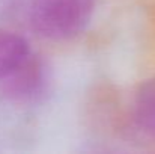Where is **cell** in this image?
<instances>
[{
    "instance_id": "7a4b0ae2",
    "label": "cell",
    "mask_w": 155,
    "mask_h": 154,
    "mask_svg": "<svg viewBox=\"0 0 155 154\" xmlns=\"http://www.w3.org/2000/svg\"><path fill=\"white\" fill-rule=\"evenodd\" d=\"M45 85V65L33 53L15 71L0 79V91L17 101H30L38 98L44 92Z\"/></svg>"
},
{
    "instance_id": "277c9868",
    "label": "cell",
    "mask_w": 155,
    "mask_h": 154,
    "mask_svg": "<svg viewBox=\"0 0 155 154\" xmlns=\"http://www.w3.org/2000/svg\"><path fill=\"white\" fill-rule=\"evenodd\" d=\"M30 54V46L21 35L0 30V79L15 71Z\"/></svg>"
},
{
    "instance_id": "6da1fadb",
    "label": "cell",
    "mask_w": 155,
    "mask_h": 154,
    "mask_svg": "<svg viewBox=\"0 0 155 154\" xmlns=\"http://www.w3.org/2000/svg\"><path fill=\"white\" fill-rule=\"evenodd\" d=\"M95 11V0H32L30 26L50 41H66L80 35Z\"/></svg>"
},
{
    "instance_id": "3957f363",
    "label": "cell",
    "mask_w": 155,
    "mask_h": 154,
    "mask_svg": "<svg viewBox=\"0 0 155 154\" xmlns=\"http://www.w3.org/2000/svg\"><path fill=\"white\" fill-rule=\"evenodd\" d=\"M130 130L137 139L155 144V77L145 80L133 97Z\"/></svg>"
}]
</instances>
